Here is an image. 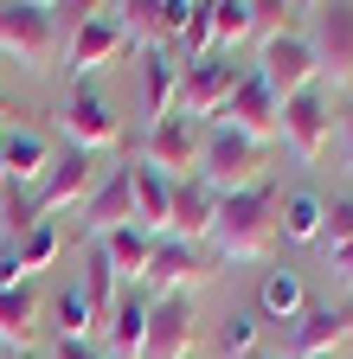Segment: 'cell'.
I'll return each instance as SVG.
<instances>
[{
  "label": "cell",
  "mask_w": 353,
  "mask_h": 359,
  "mask_svg": "<svg viewBox=\"0 0 353 359\" xmlns=\"http://www.w3.org/2000/svg\"><path fill=\"white\" fill-rule=\"evenodd\" d=\"M251 71L270 83V97H277V103H289V97H302V90H315V83H321L315 45H308V32H302V26L257 39V65H251Z\"/></svg>",
  "instance_id": "obj_3"
},
{
  "label": "cell",
  "mask_w": 353,
  "mask_h": 359,
  "mask_svg": "<svg viewBox=\"0 0 353 359\" xmlns=\"http://www.w3.org/2000/svg\"><path fill=\"white\" fill-rule=\"evenodd\" d=\"M13 283H26V276H20V263H13V244H7V250H0V289H13Z\"/></svg>",
  "instance_id": "obj_37"
},
{
  "label": "cell",
  "mask_w": 353,
  "mask_h": 359,
  "mask_svg": "<svg viewBox=\"0 0 353 359\" xmlns=\"http://www.w3.org/2000/svg\"><path fill=\"white\" fill-rule=\"evenodd\" d=\"M52 359H109V353H103L97 340H58V346H52Z\"/></svg>",
  "instance_id": "obj_35"
},
{
  "label": "cell",
  "mask_w": 353,
  "mask_h": 359,
  "mask_svg": "<svg viewBox=\"0 0 353 359\" xmlns=\"http://www.w3.org/2000/svg\"><path fill=\"white\" fill-rule=\"evenodd\" d=\"M128 187H135V224L161 238V231H167V212H173V180H167L161 167L135 161V167H128Z\"/></svg>",
  "instance_id": "obj_22"
},
{
  "label": "cell",
  "mask_w": 353,
  "mask_h": 359,
  "mask_svg": "<svg viewBox=\"0 0 353 359\" xmlns=\"http://www.w3.org/2000/svg\"><path fill=\"white\" fill-rule=\"evenodd\" d=\"M58 250H65V231H58L52 218H39L32 231H26L20 244H13V263H20V276L32 283L39 269H52V263H58Z\"/></svg>",
  "instance_id": "obj_27"
},
{
  "label": "cell",
  "mask_w": 353,
  "mask_h": 359,
  "mask_svg": "<svg viewBox=\"0 0 353 359\" xmlns=\"http://www.w3.org/2000/svg\"><path fill=\"white\" fill-rule=\"evenodd\" d=\"M218 122H225V128H238V135H251V142H277L283 103L270 97V83H263L257 71H244V77H238V90H232V103L218 109Z\"/></svg>",
  "instance_id": "obj_15"
},
{
  "label": "cell",
  "mask_w": 353,
  "mask_h": 359,
  "mask_svg": "<svg viewBox=\"0 0 353 359\" xmlns=\"http://www.w3.org/2000/svg\"><path fill=\"white\" fill-rule=\"evenodd\" d=\"M212 52V0H187V26H180V45H173V58L193 65Z\"/></svg>",
  "instance_id": "obj_30"
},
{
  "label": "cell",
  "mask_w": 353,
  "mask_h": 359,
  "mask_svg": "<svg viewBox=\"0 0 353 359\" xmlns=\"http://www.w3.org/2000/svg\"><path fill=\"white\" fill-rule=\"evenodd\" d=\"M173 90H180V58L173 52H142V109H148V122L173 116Z\"/></svg>",
  "instance_id": "obj_23"
},
{
  "label": "cell",
  "mask_w": 353,
  "mask_h": 359,
  "mask_svg": "<svg viewBox=\"0 0 353 359\" xmlns=\"http://www.w3.org/2000/svg\"><path fill=\"white\" fill-rule=\"evenodd\" d=\"M199 180L232 199L244 187H263V142H251V135L225 128V122H206V148H199Z\"/></svg>",
  "instance_id": "obj_2"
},
{
  "label": "cell",
  "mask_w": 353,
  "mask_h": 359,
  "mask_svg": "<svg viewBox=\"0 0 353 359\" xmlns=\"http://www.w3.org/2000/svg\"><path fill=\"white\" fill-rule=\"evenodd\" d=\"M251 359H277V353H251Z\"/></svg>",
  "instance_id": "obj_40"
},
{
  "label": "cell",
  "mask_w": 353,
  "mask_h": 359,
  "mask_svg": "<svg viewBox=\"0 0 353 359\" xmlns=\"http://www.w3.org/2000/svg\"><path fill=\"white\" fill-rule=\"evenodd\" d=\"M199 148H206V122H193V116H161V122H148V135H142V161L148 167H161L167 180H187V173H199Z\"/></svg>",
  "instance_id": "obj_11"
},
{
  "label": "cell",
  "mask_w": 353,
  "mask_h": 359,
  "mask_svg": "<svg viewBox=\"0 0 353 359\" xmlns=\"http://www.w3.org/2000/svg\"><path fill=\"white\" fill-rule=\"evenodd\" d=\"M321 218H328V199L321 193H289V199H277V238L321 244Z\"/></svg>",
  "instance_id": "obj_24"
},
{
  "label": "cell",
  "mask_w": 353,
  "mask_h": 359,
  "mask_svg": "<svg viewBox=\"0 0 353 359\" xmlns=\"http://www.w3.org/2000/svg\"><path fill=\"white\" fill-rule=\"evenodd\" d=\"M0 205H7V218H0V224H7V238L20 244L32 224H39V218H32V193L20 187V180H7V187H0Z\"/></svg>",
  "instance_id": "obj_32"
},
{
  "label": "cell",
  "mask_w": 353,
  "mask_h": 359,
  "mask_svg": "<svg viewBox=\"0 0 353 359\" xmlns=\"http://www.w3.org/2000/svg\"><path fill=\"white\" fill-rule=\"evenodd\" d=\"M0 116H7V97H0Z\"/></svg>",
  "instance_id": "obj_41"
},
{
  "label": "cell",
  "mask_w": 353,
  "mask_h": 359,
  "mask_svg": "<svg viewBox=\"0 0 353 359\" xmlns=\"http://www.w3.org/2000/svg\"><path fill=\"white\" fill-rule=\"evenodd\" d=\"M206 250H212V263H270L277 257V187L270 180L218 199Z\"/></svg>",
  "instance_id": "obj_1"
},
{
  "label": "cell",
  "mask_w": 353,
  "mask_h": 359,
  "mask_svg": "<svg viewBox=\"0 0 353 359\" xmlns=\"http://www.w3.org/2000/svg\"><path fill=\"white\" fill-rule=\"evenodd\" d=\"M218 276V263L206 244H180V238H154V257H148V289L154 295H193L199 283Z\"/></svg>",
  "instance_id": "obj_12"
},
{
  "label": "cell",
  "mask_w": 353,
  "mask_h": 359,
  "mask_svg": "<svg viewBox=\"0 0 353 359\" xmlns=\"http://www.w3.org/2000/svg\"><path fill=\"white\" fill-rule=\"evenodd\" d=\"M302 13H308V45H315L321 83L347 90L353 83V0H321V7H302Z\"/></svg>",
  "instance_id": "obj_6"
},
{
  "label": "cell",
  "mask_w": 353,
  "mask_h": 359,
  "mask_svg": "<svg viewBox=\"0 0 353 359\" xmlns=\"http://www.w3.org/2000/svg\"><path fill=\"white\" fill-rule=\"evenodd\" d=\"M353 238V193L347 199H328V218H321V244L334 250V244H347Z\"/></svg>",
  "instance_id": "obj_33"
},
{
  "label": "cell",
  "mask_w": 353,
  "mask_h": 359,
  "mask_svg": "<svg viewBox=\"0 0 353 359\" xmlns=\"http://www.w3.org/2000/svg\"><path fill=\"white\" fill-rule=\"evenodd\" d=\"M97 154H77V148H65V154H52V167H46V180L32 187V218H52V212H84V199L97 193Z\"/></svg>",
  "instance_id": "obj_10"
},
{
  "label": "cell",
  "mask_w": 353,
  "mask_h": 359,
  "mask_svg": "<svg viewBox=\"0 0 353 359\" xmlns=\"http://www.w3.org/2000/svg\"><path fill=\"white\" fill-rule=\"evenodd\" d=\"M0 52L26 71H46L58 52V13L52 0H0Z\"/></svg>",
  "instance_id": "obj_4"
},
{
  "label": "cell",
  "mask_w": 353,
  "mask_h": 359,
  "mask_svg": "<svg viewBox=\"0 0 353 359\" xmlns=\"http://www.w3.org/2000/svg\"><path fill=\"white\" fill-rule=\"evenodd\" d=\"M39 314H46V295H39L32 283L0 289V346L26 353V346H32V327H39Z\"/></svg>",
  "instance_id": "obj_21"
},
{
  "label": "cell",
  "mask_w": 353,
  "mask_h": 359,
  "mask_svg": "<svg viewBox=\"0 0 353 359\" xmlns=\"http://www.w3.org/2000/svg\"><path fill=\"white\" fill-rule=\"evenodd\" d=\"M46 314H52L58 340H91V334H97V314H91V302H84V289H77V283H71V289H58V295H46Z\"/></svg>",
  "instance_id": "obj_28"
},
{
  "label": "cell",
  "mask_w": 353,
  "mask_h": 359,
  "mask_svg": "<svg viewBox=\"0 0 353 359\" xmlns=\"http://www.w3.org/2000/svg\"><path fill=\"white\" fill-rule=\"evenodd\" d=\"M257 340H263V314H251V308H238V314H225V327H218V346H225V353H238V359H251V353H263Z\"/></svg>",
  "instance_id": "obj_31"
},
{
  "label": "cell",
  "mask_w": 353,
  "mask_h": 359,
  "mask_svg": "<svg viewBox=\"0 0 353 359\" xmlns=\"http://www.w3.org/2000/svg\"><path fill=\"white\" fill-rule=\"evenodd\" d=\"M0 187H7V154H0Z\"/></svg>",
  "instance_id": "obj_39"
},
{
  "label": "cell",
  "mask_w": 353,
  "mask_h": 359,
  "mask_svg": "<svg viewBox=\"0 0 353 359\" xmlns=\"http://www.w3.org/2000/svg\"><path fill=\"white\" fill-rule=\"evenodd\" d=\"M340 167L353 173V103L340 109Z\"/></svg>",
  "instance_id": "obj_36"
},
{
  "label": "cell",
  "mask_w": 353,
  "mask_h": 359,
  "mask_svg": "<svg viewBox=\"0 0 353 359\" xmlns=\"http://www.w3.org/2000/svg\"><path fill=\"white\" fill-rule=\"evenodd\" d=\"M148 308H154V295H142V289H116V302H109V314H103V353L109 359H142V340H148Z\"/></svg>",
  "instance_id": "obj_16"
},
{
  "label": "cell",
  "mask_w": 353,
  "mask_h": 359,
  "mask_svg": "<svg viewBox=\"0 0 353 359\" xmlns=\"http://www.w3.org/2000/svg\"><path fill=\"white\" fill-rule=\"evenodd\" d=\"M302 308H308L302 276H295V269H270V276H263V289H257V314H263V321H295Z\"/></svg>",
  "instance_id": "obj_25"
},
{
  "label": "cell",
  "mask_w": 353,
  "mask_h": 359,
  "mask_svg": "<svg viewBox=\"0 0 353 359\" xmlns=\"http://www.w3.org/2000/svg\"><path fill=\"white\" fill-rule=\"evenodd\" d=\"M257 39V7L251 0H212V52L232 58V45Z\"/></svg>",
  "instance_id": "obj_26"
},
{
  "label": "cell",
  "mask_w": 353,
  "mask_h": 359,
  "mask_svg": "<svg viewBox=\"0 0 353 359\" xmlns=\"http://www.w3.org/2000/svg\"><path fill=\"white\" fill-rule=\"evenodd\" d=\"M347 340H353V302L302 308L289 321V359H334Z\"/></svg>",
  "instance_id": "obj_13"
},
{
  "label": "cell",
  "mask_w": 353,
  "mask_h": 359,
  "mask_svg": "<svg viewBox=\"0 0 353 359\" xmlns=\"http://www.w3.org/2000/svg\"><path fill=\"white\" fill-rule=\"evenodd\" d=\"M97 250L109 257L116 283H128V289H135V283L148 276V257H154V231H142V224H116L109 238H97Z\"/></svg>",
  "instance_id": "obj_20"
},
{
  "label": "cell",
  "mask_w": 353,
  "mask_h": 359,
  "mask_svg": "<svg viewBox=\"0 0 353 359\" xmlns=\"http://www.w3.org/2000/svg\"><path fill=\"white\" fill-rule=\"evenodd\" d=\"M244 71H251V65H238V58H225V52H206V58L180 65L173 109L193 116V122H218V109L232 103V90H238V77H244Z\"/></svg>",
  "instance_id": "obj_5"
},
{
  "label": "cell",
  "mask_w": 353,
  "mask_h": 359,
  "mask_svg": "<svg viewBox=\"0 0 353 359\" xmlns=\"http://www.w3.org/2000/svg\"><path fill=\"white\" fill-rule=\"evenodd\" d=\"M13 359H52V353H32V346H26V353H13Z\"/></svg>",
  "instance_id": "obj_38"
},
{
  "label": "cell",
  "mask_w": 353,
  "mask_h": 359,
  "mask_svg": "<svg viewBox=\"0 0 353 359\" xmlns=\"http://www.w3.org/2000/svg\"><path fill=\"white\" fill-rule=\"evenodd\" d=\"M328 276H334V283H340V289H353V238H347V244H334V250H328Z\"/></svg>",
  "instance_id": "obj_34"
},
{
  "label": "cell",
  "mask_w": 353,
  "mask_h": 359,
  "mask_svg": "<svg viewBox=\"0 0 353 359\" xmlns=\"http://www.w3.org/2000/svg\"><path fill=\"white\" fill-rule=\"evenodd\" d=\"M77 289H84V302H91L97 327H103V314H109V302H116L122 283H116V269H109V257H103L97 244H91V257H84V283H77Z\"/></svg>",
  "instance_id": "obj_29"
},
{
  "label": "cell",
  "mask_w": 353,
  "mask_h": 359,
  "mask_svg": "<svg viewBox=\"0 0 353 359\" xmlns=\"http://www.w3.org/2000/svg\"><path fill=\"white\" fill-rule=\"evenodd\" d=\"M58 135H65V148H77V154H103V148L122 142V122H116V109L97 97L91 83H71V97L58 103Z\"/></svg>",
  "instance_id": "obj_9"
},
{
  "label": "cell",
  "mask_w": 353,
  "mask_h": 359,
  "mask_svg": "<svg viewBox=\"0 0 353 359\" xmlns=\"http://www.w3.org/2000/svg\"><path fill=\"white\" fill-rule=\"evenodd\" d=\"M0 154H7V180H20V187H39L58 148H52L39 128H0Z\"/></svg>",
  "instance_id": "obj_19"
},
{
  "label": "cell",
  "mask_w": 353,
  "mask_h": 359,
  "mask_svg": "<svg viewBox=\"0 0 353 359\" xmlns=\"http://www.w3.org/2000/svg\"><path fill=\"white\" fill-rule=\"evenodd\" d=\"M84 231H91V244L97 238H109L116 224H135V187H128V167H109L103 180H97V193L84 199Z\"/></svg>",
  "instance_id": "obj_18"
},
{
  "label": "cell",
  "mask_w": 353,
  "mask_h": 359,
  "mask_svg": "<svg viewBox=\"0 0 353 359\" xmlns=\"http://www.w3.org/2000/svg\"><path fill=\"white\" fill-rule=\"evenodd\" d=\"M277 142L302 161V167H315L334 142V97L315 83V90H302V97L283 103V122H277Z\"/></svg>",
  "instance_id": "obj_7"
},
{
  "label": "cell",
  "mask_w": 353,
  "mask_h": 359,
  "mask_svg": "<svg viewBox=\"0 0 353 359\" xmlns=\"http://www.w3.org/2000/svg\"><path fill=\"white\" fill-rule=\"evenodd\" d=\"M212 218H218V193L206 187L199 173H187V180H173V212H167V231H161V238L206 244V238H212Z\"/></svg>",
  "instance_id": "obj_17"
},
{
  "label": "cell",
  "mask_w": 353,
  "mask_h": 359,
  "mask_svg": "<svg viewBox=\"0 0 353 359\" xmlns=\"http://www.w3.org/2000/svg\"><path fill=\"white\" fill-rule=\"evenodd\" d=\"M128 52H135V45H128L116 7H91V13L71 26V39H65V65H71V77H97L103 65H116V58H128Z\"/></svg>",
  "instance_id": "obj_8"
},
{
  "label": "cell",
  "mask_w": 353,
  "mask_h": 359,
  "mask_svg": "<svg viewBox=\"0 0 353 359\" xmlns=\"http://www.w3.org/2000/svg\"><path fill=\"white\" fill-rule=\"evenodd\" d=\"M199 340V321H193V295H154L148 308V340H142V359H187Z\"/></svg>",
  "instance_id": "obj_14"
}]
</instances>
